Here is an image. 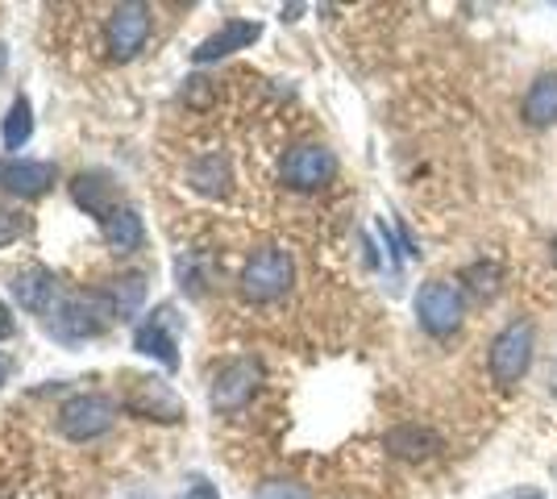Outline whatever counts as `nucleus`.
Masks as SVG:
<instances>
[{"label":"nucleus","instance_id":"obj_1","mask_svg":"<svg viewBox=\"0 0 557 499\" xmlns=\"http://www.w3.org/2000/svg\"><path fill=\"white\" fill-rule=\"evenodd\" d=\"M292 284H296V262H292L287 250H278V246H262L242 266V296L250 304L283 300L292 291Z\"/></svg>","mask_w":557,"mask_h":499},{"label":"nucleus","instance_id":"obj_2","mask_svg":"<svg viewBox=\"0 0 557 499\" xmlns=\"http://www.w3.org/2000/svg\"><path fill=\"white\" fill-rule=\"evenodd\" d=\"M109 321H113V312L104 304V296L100 291H84V296H63L59 309L50 312L42 325L59 341H88V337H100V333L109 329Z\"/></svg>","mask_w":557,"mask_h":499},{"label":"nucleus","instance_id":"obj_3","mask_svg":"<svg viewBox=\"0 0 557 499\" xmlns=\"http://www.w3.org/2000/svg\"><path fill=\"white\" fill-rule=\"evenodd\" d=\"M113 421H116L113 396H100V391H79V396H71L67 404L59 408V433L67 441H75V446L104 437L113 428Z\"/></svg>","mask_w":557,"mask_h":499},{"label":"nucleus","instance_id":"obj_4","mask_svg":"<svg viewBox=\"0 0 557 499\" xmlns=\"http://www.w3.org/2000/svg\"><path fill=\"white\" fill-rule=\"evenodd\" d=\"M533 346H536V333L529 321H511L504 329L495 333V341H491V375L495 383H520L529 375V366H533Z\"/></svg>","mask_w":557,"mask_h":499},{"label":"nucleus","instance_id":"obj_5","mask_svg":"<svg viewBox=\"0 0 557 499\" xmlns=\"http://www.w3.org/2000/svg\"><path fill=\"white\" fill-rule=\"evenodd\" d=\"M262 383V366L255 358H230L209 375V400L216 412H237Z\"/></svg>","mask_w":557,"mask_h":499},{"label":"nucleus","instance_id":"obj_6","mask_svg":"<svg viewBox=\"0 0 557 499\" xmlns=\"http://www.w3.org/2000/svg\"><path fill=\"white\" fill-rule=\"evenodd\" d=\"M333 175H337V159H333L329 146H317V142L292 146V150L283 154V163H278V179L292 191L325 188Z\"/></svg>","mask_w":557,"mask_h":499},{"label":"nucleus","instance_id":"obj_7","mask_svg":"<svg viewBox=\"0 0 557 499\" xmlns=\"http://www.w3.org/2000/svg\"><path fill=\"white\" fill-rule=\"evenodd\" d=\"M417 321L424 333L433 337H449L462 325V291L449 279H429L417 291Z\"/></svg>","mask_w":557,"mask_h":499},{"label":"nucleus","instance_id":"obj_8","mask_svg":"<svg viewBox=\"0 0 557 499\" xmlns=\"http://www.w3.org/2000/svg\"><path fill=\"white\" fill-rule=\"evenodd\" d=\"M150 38V9L146 4H116L109 13V54L116 63H129L146 50Z\"/></svg>","mask_w":557,"mask_h":499},{"label":"nucleus","instance_id":"obj_9","mask_svg":"<svg viewBox=\"0 0 557 499\" xmlns=\"http://www.w3.org/2000/svg\"><path fill=\"white\" fill-rule=\"evenodd\" d=\"M171 325H175V312L166 309V304L154 309L146 316V325H138V333H134V350L154 358L163 371H180V341H175Z\"/></svg>","mask_w":557,"mask_h":499},{"label":"nucleus","instance_id":"obj_10","mask_svg":"<svg viewBox=\"0 0 557 499\" xmlns=\"http://www.w3.org/2000/svg\"><path fill=\"white\" fill-rule=\"evenodd\" d=\"M13 300H17L25 312H34V316L47 321L50 312L59 309L63 291H59V279L50 275L47 266H25V271L13 275Z\"/></svg>","mask_w":557,"mask_h":499},{"label":"nucleus","instance_id":"obj_11","mask_svg":"<svg viewBox=\"0 0 557 499\" xmlns=\"http://www.w3.org/2000/svg\"><path fill=\"white\" fill-rule=\"evenodd\" d=\"M71 200L96 221H109L116 213L113 204L121 200V184H116L109 171H84L71 179Z\"/></svg>","mask_w":557,"mask_h":499},{"label":"nucleus","instance_id":"obj_12","mask_svg":"<svg viewBox=\"0 0 557 499\" xmlns=\"http://www.w3.org/2000/svg\"><path fill=\"white\" fill-rule=\"evenodd\" d=\"M383 446L392 458H404V462H429V458H437L445 450L442 433L429 425H395L387 428V437H383Z\"/></svg>","mask_w":557,"mask_h":499},{"label":"nucleus","instance_id":"obj_13","mask_svg":"<svg viewBox=\"0 0 557 499\" xmlns=\"http://www.w3.org/2000/svg\"><path fill=\"white\" fill-rule=\"evenodd\" d=\"M258 34H262V25L258 22H242V17H233V22H225L216 34H209L200 47L191 50V63H196V67L216 63V59H225V54H233V50H246L250 42H258Z\"/></svg>","mask_w":557,"mask_h":499},{"label":"nucleus","instance_id":"obj_14","mask_svg":"<svg viewBox=\"0 0 557 499\" xmlns=\"http://www.w3.org/2000/svg\"><path fill=\"white\" fill-rule=\"evenodd\" d=\"M0 188L34 200V196L54 188V166L42 159H9V163H0Z\"/></svg>","mask_w":557,"mask_h":499},{"label":"nucleus","instance_id":"obj_15","mask_svg":"<svg viewBox=\"0 0 557 499\" xmlns=\"http://www.w3.org/2000/svg\"><path fill=\"white\" fill-rule=\"evenodd\" d=\"M129 408L138 416H150V421H163V425H175L184 421V400H175V391L166 387L163 379H141L129 396Z\"/></svg>","mask_w":557,"mask_h":499},{"label":"nucleus","instance_id":"obj_16","mask_svg":"<svg viewBox=\"0 0 557 499\" xmlns=\"http://www.w3.org/2000/svg\"><path fill=\"white\" fill-rule=\"evenodd\" d=\"M146 287H150L146 275H121V279H109V284L100 287L113 321H134L138 316V309L146 304Z\"/></svg>","mask_w":557,"mask_h":499},{"label":"nucleus","instance_id":"obj_17","mask_svg":"<svg viewBox=\"0 0 557 499\" xmlns=\"http://www.w3.org/2000/svg\"><path fill=\"white\" fill-rule=\"evenodd\" d=\"M187 184L200 191V196H225L233 184V175H230V159L221 154V150H209V154H200L196 163L187 166Z\"/></svg>","mask_w":557,"mask_h":499},{"label":"nucleus","instance_id":"obj_18","mask_svg":"<svg viewBox=\"0 0 557 499\" xmlns=\"http://www.w3.org/2000/svg\"><path fill=\"white\" fill-rule=\"evenodd\" d=\"M524 121L529 125H554L557 121V72H545L524 92Z\"/></svg>","mask_w":557,"mask_h":499},{"label":"nucleus","instance_id":"obj_19","mask_svg":"<svg viewBox=\"0 0 557 499\" xmlns=\"http://www.w3.org/2000/svg\"><path fill=\"white\" fill-rule=\"evenodd\" d=\"M104 241L113 246L116 254H134L141 241H146V225L134 209H116L109 221H104Z\"/></svg>","mask_w":557,"mask_h":499},{"label":"nucleus","instance_id":"obj_20","mask_svg":"<svg viewBox=\"0 0 557 499\" xmlns=\"http://www.w3.org/2000/svg\"><path fill=\"white\" fill-rule=\"evenodd\" d=\"M29 134H34V113H29V100L17 96V100L9 104V113H4L0 142H4V150H22V146L29 142Z\"/></svg>","mask_w":557,"mask_h":499},{"label":"nucleus","instance_id":"obj_21","mask_svg":"<svg viewBox=\"0 0 557 499\" xmlns=\"http://www.w3.org/2000/svg\"><path fill=\"white\" fill-rule=\"evenodd\" d=\"M255 499H312V491L304 483H292V478H267L255 491Z\"/></svg>","mask_w":557,"mask_h":499},{"label":"nucleus","instance_id":"obj_22","mask_svg":"<svg viewBox=\"0 0 557 499\" xmlns=\"http://www.w3.org/2000/svg\"><path fill=\"white\" fill-rule=\"evenodd\" d=\"M29 229V221H25L17 209H9V204H0V246H9V241H17Z\"/></svg>","mask_w":557,"mask_h":499},{"label":"nucleus","instance_id":"obj_23","mask_svg":"<svg viewBox=\"0 0 557 499\" xmlns=\"http://www.w3.org/2000/svg\"><path fill=\"white\" fill-rule=\"evenodd\" d=\"M466 279H474V291H479V296H491V291H495V279H499V266H495V262H474V266H470V271H466Z\"/></svg>","mask_w":557,"mask_h":499},{"label":"nucleus","instance_id":"obj_24","mask_svg":"<svg viewBox=\"0 0 557 499\" xmlns=\"http://www.w3.org/2000/svg\"><path fill=\"white\" fill-rule=\"evenodd\" d=\"M175 499H221V491L212 487L209 478H191V487H187V491H180Z\"/></svg>","mask_w":557,"mask_h":499},{"label":"nucleus","instance_id":"obj_25","mask_svg":"<svg viewBox=\"0 0 557 499\" xmlns=\"http://www.w3.org/2000/svg\"><path fill=\"white\" fill-rule=\"evenodd\" d=\"M4 337H13V312L0 304V341H4Z\"/></svg>","mask_w":557,"mask_h":499},{"label":"nucleus","instance_id":"obj_26","mask_svg":"<svg viewBox=\"0 0 557 499\" xmlns=\"http://www.w3.org/2000/svg\"><path fill=\"white\" fill-rule=\"evenodd\" d=\"M13 375V358L9 354H0V387H4V379Z\"/></svg>","mask_w":557,"mask_h":499},{"label":"nucleus","instance_id":"obj_27","mask_svg":"<svg viewBox=\"0 0 557 499\" xmlns=\"http://www.w3.org/2000/svg\"><path fill=\"white\" fill-rule=\"evenodd\" d=\"M499 499H541V491L529 487V491H508V496H499Z\"/></svg>","mask_w":557,"mask_h":499},{"label":"nucleus","instance_id":"obj_28","mask_svg":"<svg viewBox=\"0 0 557 499\" xmlns=\"http://www.w3.org/2000/svg\"><path fill=\"white\" fill-rule=\"evenodd\" d=\"M549 254H554V262H557V238H554V241H549Z\"/></svg>","mask_w":557,"mask_h":499},{"label":"nucleus","instance_id":"obj_29","mask_svg":"<svg viewBox=\"0 0 557 499\" xmlns=\"http://www.w3.org/2000/svg\"><path fill=\"white\" fill-rule=\"evenodd\" d=\"M0 67H4V47H0Z\"/></svg>","mask_w":557,"mask_h":499}]
</instances>
